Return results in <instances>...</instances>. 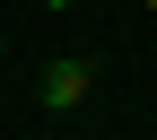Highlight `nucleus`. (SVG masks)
<instances>
[{"label":"nucleus","mask_w":157,"mask_h":140,"mask_svg":"<svg viewBox=\"0 0 157 140\" xmlns=\"http://www.w3.org/2000/svg\"><path fill=\"white\" fill-rule=\"evenodd\" d=\"M87 88H96V70L78 62V53H70V62H52V70H44V105H52V114H70V105H87Z\"/></svg>","instance_id":"1"},{"label":"nucleus","mask_w":157,"mask_h":140,"mask_svg":"<svg viewBox=\"0 0 157 140\" xmlns=\"http://www.w3.org/2000/svg\"><path fill=\"white\" fill-rule=\"evenodd\" d=\"M44 9H70V0H44Z\"/></svg>","instance_id":"2"},{"label":"nucleus","mask_w":157,"mask_h":140,"mask_svg":"<svg viewBox=\"0 0 157 140\" xmlns=\"http://www.w3.org/2000/svg\"><path fill=\"white\" fill-rule=\"evenodd\" d=\"M140 9H148V18H157V0H140Z\"/></svg>","instance_id":"3"}]
</instances>
